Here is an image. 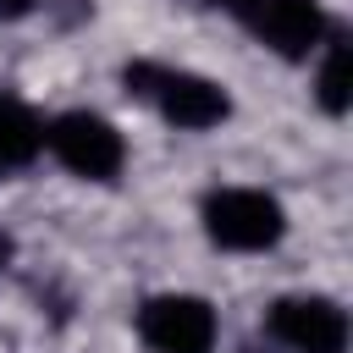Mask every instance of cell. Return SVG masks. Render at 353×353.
Listing matches in <instances>:
<instances>
[{
    "label": "cell",
    "instance_id": "obj_7",
    "mask_svg": "<svg viewBox=\"0 0 353 353\" xmlns=\"http://www.w3.org/2000/svg\"><path fill=\"white\" fill-rule=\"evenodd\" d=\"M44 149V116L17 99V94H0V171H22L33 165Z\"/></svg>",
    "mask_w": 353,
    "mask_h": 353
},
{
    "label": "cell",
    "instance_id": "obj_3",
    "mask_svg": "<svg viewBox=\"0 0 353 353\" xmlns=\"http://www.w3.org/2000/svg\"><path fill=\"white\" fill-rule=\"evenodd\" d=\"M44 149L88 182H116L127 165V143L99 110H66V116L44 121Z\"/></svg>",
    "mask_w": 353,
    "mask_h": 353
},
{
    "label": "cell",
    "instance_id": "obj_6",
    "mask_svg": "<svg viewBox=\"0 0 353 353\" xmlns=\"http://www.w3.org/2000/svg\"><path fill=\"white\" fill-rule=\"evenodd\" d=\"M265 331L292 353H342L347 347V314L320 292H292L265 309Z\"/></svg>",
    "mask_w": 353,
    "mask_h": 353
},
{
    "label": "cell",
    "instance_id": "obj_8",
    "mask_svg": "<svg viewBox=\"0 0 353 353\" xmlns=\"http://www.w3.org/2000/svg\"><path fill=\"white\" fill-rule=\"evenodd\" d=\"M320 50H325V55H320L314 99H320L325 116H347V105H353V55H347V39H342V33H325Z\"/></svg>",
    "mask_w": 353,
    "mask_h": 353
},
{
    "label": "cell",
    "instance_id": "obj_9",
    "mask_svg": "<svg viewBox=\"0 0 353 353\" xmlns=\"http://www.w3.org/2000/svg\"><path fill=\"white\" fill-rule=\"evenodd\" d=\"M33 6H39V0H0V17H6V22H17V17H28Z\"/></svg>",
    "mask_w": 353,
    "mask_h": 353
},
{
    "label": "cell",
    "instance_id": "obj_5",
    "mask_svg": "<svg viewBox=\"0 0 353 353\" xmlns=\"http://www.w3.org/2000/svg\"><path fill=\"white\" fill-rule=\"evenodd\" d=\"M138 336L149 353H215V309L193 292H154L138 303Z\"/></svg>",
    "mask_w": 353,
    "mask_h": 353
},
{
    "label": "cell",
    "instance_id": "obj_4",
    "mask_svg": "<svg viewBox=\"0 0 353 353\" xmlns=\"http://www.w3.org/2000/svg\"><path fill=\"white\" fill-rule=\"evenodd\" d=\"M210 6L232 11L259 44H270V50L287 55V61H303V55L320 50L325 33H331L320 0H210Z\"/></svg>",
    "mask_w": 353,
    "mask_h": 353
},
{
    "label": "cell",
    "instance_id": "obj_2",
    "mask_svg": "<svg viewBox=\"0 0 353 353\" xmlns=\"http://www.w3.org/2000/svg\"><path fill=\"white\" fill-rule=\"evenodd\" d=\"M199 215H204L210 243L226 254H265L287 232V210L265 188H215V193H204Z\"/></svg>",
    "mask_w": 353,
    "mask_h": 353
},
{
    "label": "cell",
    "instance_id": "obj_1",
    "mask_svg": "<svg viewBox=\"0 0 353 353\" xmlns=\"http://www.w3.org/2000/svg\"><path fill=\"white\" fill-rule=\"evenodd\" d=\"M121 88L143 105H154L171 127L182 132H210L232 116V99L215 77L188 72V66H160V61H127L121 66Z\"/></svg>",
    "mask_w": 353,
    "mask_h": 353
}]
</instances>
